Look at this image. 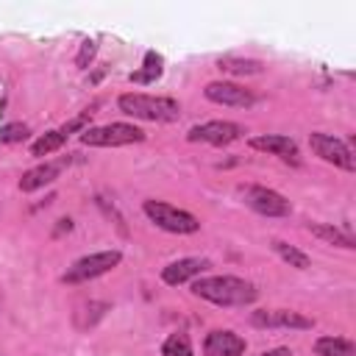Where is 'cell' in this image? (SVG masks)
Wrapping results in <instances>:
<instances>
[{"label":"cell","mask_w":356,"mask_h":356,"mask_svg":"<svg viewBox=\"0 0 356 356\" xmlns=\"http://www.w3.org/2000/svg\"><path fill=\"white\" fill-rule=\"evenodd\" d=\"M217 67L231 75H259L264 70V61L259 58H242V56H222L217 58Z\"/></svg>","instance_id":"19"},{"label":"cell","mask_w":356,"mask_h":356,"mask_svg":"<svg viewBox=\"0 0 356 356\" xmlns=\"http://www.w3.org/2000/svg\"><path fill=\"white\" fill-rule=\"evenodd\" d=\"M209 267H211V261L203 259V256H184V259H175V261H170V264L161 267V281H164L167 286H181V284H186V281L192 284V281L200 278Z\"/></svg>","instance_id":"13"},{"label":"cell","mask_w":356,"mask_h":356,"mask_svg":"<svg viewBox=\"0 0 356 356\" xmlns=\"http://www.w3.org/2000/svg\"><path fill=\"white\" fill-rule=\"evenodd\" d=\"M306 228H309L312 236H317L325 245H334V248H342V250H353L356 248V239L345 228H339V225H331V222H309Z\"/></svg>","instance_id":"16"},{"label":"cell","mask_w":356,"mask_h":356,"mask_svg":"<svg viewBox=\"0 0 356 356\" xmlns=\"http://www.w3.org/2000/svg\"><path fill=\"white\" fill-rule=\"evenodd\" d=\"M95 56H97V42L95 39H83L81 47H78V53H75V67L78 70H89L92 61H95Z\"/></svg>","instance_id":"23"},{"label":"cell","mask_w":356,"mask_h":356,"mask_svg":"<svg viewBox=\"0 0 356 356\" xmlns=\"http://www.w3.org/2000/svg\"><path fill=\"white\" fill-rule=\"evenodd\" d=\"M78 139L83 147H125L145 142L147 134L134 122H106V125H89Z\"/></svg>","instance_id":"5"},{"label":"cell","mask_w":356,"mask_h":356,"mask_svg":"<svg viewBox=\"0 0 356 356\" xmlns=\"http://www.w3.org/2000/svg\"><path fill=\"white\" fill-rule=\"evenodd\" d=\"M312 350L317 356H356V345L353 339L348 337H337V334H325V337H317Z\"/></svg>","instance_id":"18"},{"label":"cell","mask_w":356,"mask_h":356,"mask_svg":"<svg viewBox=\"0 0 356 356\" xmlns=\"http://www.w3.org/2000/svg\"><path fill=\"white\" fill-rule=\"evenodd\" d=\"M273 250L278 253V259H281L284 264H289V267H295V270H309V267H312V256L303 253L300 248L289 245V242L275 239V242H273Z\"/></svg>","instance_id":"20"},{"label":"cell","mask_w":356,"mask_h":356,"mask_svg":"<svg viewBox=\"0 0 356 356\" xmlns=\"http://www.w3.org/2000/svg\"><path fill=\"white\" fill-rule=\"evenodd\" d=\"M248 145L259 153H267V156H275L281 161H289V164H298V142L292 136H284V134H259V136H250Z\"/></svg>","instance_id":"14"},{"label":"cell","mask_w":356,"mask_h":356,"mask_svg":"<svg viewBox=\"0 0 356 356\" xmlns=\"http://www.w3.org/2000/svg\"><path fill=\"white\" fill-rule=\"evenodd\" d=\"M122 261V250L117 248H108V250H95V253H86L81 259H75L64 273H61V284L67 286H81V284H89L100 275H108L111 270H117Z\"/></svg>","instance_id":"3"},{"label":"cell","mask_w":356,"mask_h":356,"mask_svg":"<svg viewBox=\"0 0 356 356\" xmlns=\"http://www.w3.org/2000/svg\"><path fill=\"white\" fill-rule=\"evenodd\" d=\"M248 342L231 328H214L203 339V356H245Z\"/></svg>","instance_id":"15"},{"label":"cell","mask_w":356,"mask_h":356,"mask_svg":"<svg viewBox=\"0 0 356 356\" xmlns=\"http://www.w3.org/2000/svg\"><path fill=\"white\" fill-rule=\"evenodd\" d=\"M256 356H292V350H289V348H284V345H278V348L261 350V353H256Z\"/></svg>","instance_id":"24"},{"label":"cell","mask_w":356,"mask_h":356,"mask_svg":"<svg viewBox=\"0 0 356 356\" xmlns=\"http://www.w3.org/2000/svg\"><path fill=\"white\" fill-rule=\"evenodd\" d=\"M192 295L211 303V306H220V309H242V306H250L259 300V286L242 275H200L192 281Z\"/></svg>","instance_id":"1"},{"label":"cell","mask_w":356,"mask_h":356,"mask_svg":"<svg viewBox=\"0 0 356 356\" xmlns=\"http://www.w3.org/2000/svg\"><path fill=\"white\" fill-rule=\"evenodd\" d=\"M309 147L320 161L334 164L342 172H356V159H353V150L345 139H339L334 134H325V131H312L309 134Z\"/></svg>","instance_id":"7"},{"label":"cell","mask_w":356,"mask_h":356,"mask_svg":"<svg viewBox=\"0 0 356 356\" xmlns=\"http://www.w3.org/2000/svg\"><path fill=\"white\" fill-rule=\"evenodd\" d=\"M250 325L267 331H312L314 317H306L295 309H256L250 312Z\"/></svg>","instance_id":"10"},{"label":"cell","mask_w":356,"mask_h":356,"mask_svg":"<svg viewBox=\"0 0 356 356\" xmlns=\"http://www.w3.org/2000/svg\"><path fill=\"white\" fill-rule=\"evenodd\" d=\"M117 108L125 117H134L142 122H175V120H181V103L170 95L122 92L117 97Z\"/></svg>","instance_id":"2"},{"label":"cell","mask_w":356,"mask_h":356,"mask_svg":"<svg viewBox=\"0 0 356 356\" xmlns=\"http://www.w3.org/2000/svg\"><path fill=\"white\" fill-rule=\"evenodd\" d=\"M161 75H164V56L156 53V50H145V56H142V70H134V72L128 75V81H131V83L150 86V83H156Z\"/></svg>","instance_id":"17"},{"label":"cell","mask_w":356,"mask_h":356,"mask_svg":"<svg viewBox=\"0 0 356 356\" xmlns=\"http://www.w3.org/2000/svg\"><path fill=\"white\" fill-rule=\"evenodd\" d=\"M242 136H245V125H239L234 120H206L186 131V142H203V145H214V147H225Z\"/></svg>","instance_id":"11"},{"label":"cell","mask_w":356,"mask_h":356,"mask_svg":"<svg viewBox=\"0 0 356 356\" xmlns=\"http://www.w3.org/2000/svg\"><path fill=\"white\" fill-rule=\"evenodd\" d=\"M239 197L250 211H256L261 217H289L292 214V203L278 189H270L261 184L239 186Z\"/></svg>","instance_id":"8"},{"label":"cell","mask_w":356,"mask_h":356,"mask_svg":"<svg viewBox=\"0 0 356 356\" xmlns=\"http://www.w3.org/2000/svg\"><path fill=\"white\" fill-rule=\"evenodd\" d=\"M203 97L214 106H228V108H250L259 100L253 89H245L236 81H209L203 86Z\"/></svg>","instance_id":"12"},{"label":"cell","mask_w":356,"mask_h":356,"mask_svg":"<svg viewBox=\"0 0 356 356\" xmlns=\"http://www.w3.org/2000/svg\"><path fill=\"white\" fill-rule=\"evenodd\" d=\"M142 211H145V217H147L156 228H161V231H167V234L189 236V234H197V231H200V220H197L192 211L178 209V206H172V203H167V200L147 197V200H142Z\"/></svg>","instance_id":"4"},{"label":"cell","mask_w":356,"mask_h":356,"mask_svg":"<svg viewBox=\"0 0 356 356\" xmlns=\"http://www.w3.org/2000/svg\"><path fill=\"white\" fill-rule=\"evenodd\" d=\"M159 353L161 356H195V348H192V339L186 331H172L164 337Z\"/></svg>","instance_id":"21"},{"label":"cell","mask_w":356,"mask_h":356,"mask_svg":"<svg viewBox=\"0 0 356 356\" xmlns=\"http://www.w3.org/2000/svg\"><path fill=\"white\" fill-rule=\"evenodd\" d=\"M72 156H75V153H67V156L44 159V161H39V164L28 167V170L19 175V181H17L19 192H22V195H31V192H39V189L50 186L53 181H58V178H61V172H64V170H70V164L75 161Z\"/></svg>","instance_id":"9"},{"label":"cell","mask_w":356,"mask_h":356,"mask_svg":"<svg viewBox=\"0 0 356 356\" xmlns=\"http://www.w3.org/2000/svg\"><path fill=\"white\" fill-rule=\"evenodd\" d=\"M31 136V128L25 122H6L0 125V142L3 145H17V142H25Z\"/></svg>","instance_id":"22"},{"label":"cell","mask_w":356,"mask_h":356,"mask_svg":"<svg viewBox=\"0 0 356 356\" xmlns=\"http://www.w3.org/2000/svg\"><path fill=\"white\" fill-rule=\"evenodd\" d=\"M95 108H97V103H95L92 108H83L81 114L70 117V120H67V122H61L58 128H50V131H44L42 136H36V139L31 142V156H36V159H44V156H50V153L61 150L72 134H83V131L89 128Z\"/></svg>","instance_id":"6"}]
</instances>
